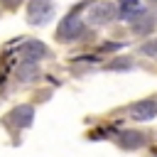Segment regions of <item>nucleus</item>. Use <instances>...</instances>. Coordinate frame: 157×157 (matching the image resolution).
<instances>
[{"label":"nucleus","mask_w":157,"mask_h":157,"mask_svg":"<svg viewBox=\"0 0 157 157\" xmlns=\"http://www.w3.org/2000/svg\"><path fill=\"white\" fill-rule=\"evenodd\" d=\"M118 17V7L110 2V0H98L93 2L88 10H86V22L93 25V27H101V25H108Z\"/></svg>","instance_id":"obj_1"},{"label":"nucleus","mask_w":157,"mask_h":157,"mask_svg":"<svg viewBox=\"0 0 157 157\" xmlns=\"http://www.w3.org/2000/svg\"><path fill=\"white\" fill-rule=\"evenodd\" d=\"M54 15V5L49 0H32L27 5V20L32 25H44L47 20H52Z\"/></svg>","instance_id":"obj_2"},{"label":"nucleus","mask_w":157,"mask_h":157,"mask_svg":"<svg viewBox=\"0 0 157 157\" xmlns=\"http://www.w3.org/2000/svg\"><path fill=\"white\" fill-rule=\"evenodd\" d=\"M83 34V22L76 17V15H69L66 20H61L59 29H56V37L64 39V42H71V39H78Z\"/></svg>","instance_id":"obj_3"},{"label":"nucleus","mask_w":157,"mask_h":157,"mask_svg":"<svg viewBox=\"0 0 157 157\" xmlns=\"http://www.w3.org/2000/svg\"><path fill=\"white\" fill-rule=\"evenodd\" d=\"M155 115H157V101H152V98L130 105V118L132 120H152Z\"/></svg>","instance_id":"obj_4"},{"label":"nucleus","mask_w":157,"mask_h":157,"mask_svg":"<svg viewBox=\"0 0 157 157\" xmlns=\"http://www.w3.org/2000/svg\"><path fill=\"white\" fill-rule=\"evenodd\" d=\"M47 56V47L42 44V42H37V39H29L25 47H22V59L29 64H34V61H39V59H44Z\"/></svg>","instance_id":"obj_5"},{"label":"nucleus","mask_w":157,"mask_h":157,"mask_svg":"<svg viewBox=\"0 0 157 157\" xmlns=\"http://www.w3.org/2000/svg\"><path fill=\"white\" fill-rule=\"evenodd\" d=\"M32 115H34V110L29 108V105H17V108H12L10 110V123L12 125H17V128H27L29 123H32Z\"/></svg>","instance_id":"obj_6"},{"label":"nucleus","mask_w":157,"mask_h":157,"mask_svg":"<svg viewBox=\"0 0 157 157\" xmlns=\"http://www.w3.org/2000/svg\"><path fill=\"white\" fill-rule=\"evenodd\" d=\"M140 10H142L140 0H120V7H118V12H120L125 20H132L135 15H140Z\"/></svg>","instance_id":"obj_7"},{"label":"nucleus","mask_w":157,"mask_h":157,"mask_svg":"<svg viewBox=\"0 0 157 157\" xmlns=\"http://www.w3.org/2000/svg\"><path fill=\"white\" fill-rule=\"evenodd\" d=\"M142 54H147V56H157V39L142 44Z\"/></svg>","instance_id":"obj_8"},{"label":"nucleus","mask_w":157,"mask_h":157,"mask_svg":"<svg viewBox=\"0 0 157 157\" xmlns=\"http://www.w3.org/2000/svg\"><path fill=\"white\" fill-rule=\"evenodd\" d=\"M5 5H17V0H2Z\"/></svg>","instance_id":"obj_9"},{"label":"nucleus","mask_w":157,"mask_h":157,"mask_svg":"<svg viewBox=\"0 0 157 157\" xmlns=\"http://www.w3.org/2000/svg\"><path fill=\"white\" fill-rule=\"evenodd\" d=\"M155 2H157V0H155Z\"/></svg>","instance_id":"obj_10"}]
</instances>
